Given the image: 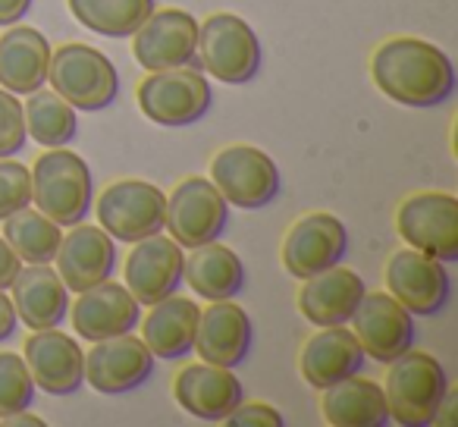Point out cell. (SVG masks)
Segmentation results:
<instances>
[{
  "label": "cell",
  "instance_id": "obj_1",
  "mask_svg": "<svg viewBox=\"0 0 458 427\" xmlns=\"http://www.w3.org/2000/svg\"><path fill=\"white\" fill-rule=\"evenodd\" d=\"M370 79L389 98L411 110H430L455 95V66L433 41L399 35L370 54Z\"/></svg>",
  "mask_w": 458,
  "mask_h": 427
},
{
  "label": "cell",
  "instance_id": "obj_2",
  "mask_svg": "<svg viewBox=\"0 0 458 427\" xmlns=\"http://www.w3.org/2000/svg\"><path fill=\"white\" fill-rule=\"evenodd\" d=\"M95 183L82 154L47 148L32 167V201L57 226H76L89 218Z\"/></svg>",
  "mask_w": 458,
  "mask_h": 427
},
{
  "label": "cell",
  "instance_id": "obj_3",
  "mask_svg": "<svg viewBox=\"0 0 458 427\" xmlns=\"http://www.w3.org/2000/svg\"><path fill=\"white\" fill-rule=\"evenodd\" d=\"M47 85L76 110L98 114L116 101L120 73H116L114 60L98 47L70 41V45H60L57 51H51Z\"/></svg>",
  "mask_w": 458,
  "mask_h": 427
},
{
  "label": "cell",
  "instance_id": "obj_4",
  "mask_svg": "<svg viewBox=\"0 0 458 427\" xmlns=\"http://www.w3.org/2000/svg\"><path fill=\"white\" fill-rule=\"evenodd\" d=\"M445 389H449V380H445L439 358H433L430 352H402L399 358L389 362L386 383H383L389 421L402 427L433 424L437 406Z\"/></svg>",
  "mask_w": 458,
  "mask_h": 427
},
{
  "label": "cell",
  "instance_id": "obj_5",
  "mask_svg": "<svg viewBox=\"0 0 458 427\" xmlns=\"http://www.w3.org/2000/svg\"><path fill=\"white\" fill-rule=\"evenodd\" d=\"M198 66L223 85H245L261 70V41L255 29L233 13H214L198 22Z\"/></svg>",
  "mask_w": 458,
  "mask_h": 427
},
{
  "label": "cell",
  "instance_id": "obj_6",
  "mask_svg": "<svg viewBox=\"0 0 458 427\" xmlns=\"http://www.w3.org/2000/svg\"><path fill=\"white\" fill-rule=\"evenodd\" d=\"M210 183L233 208L261 210L280 198L283 173L258 145H229L210 160Z\"/></svg>",
  "mask_w": 458,
  "mask_h": 427
},
{
  "label": "cell",
  "instance_id": "obj_7",
  "mask_svg": "<svg viewBox=\"0 0 458 427\" xmlns=\"http://www.w3.org/2000/svg\"><path fill=\"white\" fill-rule=\"evenodd\" d=\"M139 110L151 123L166 129L191 126L210 110V85L198 66H173V70L148 73L139 85Z\"/></svg>",
  "mask_w": 458,
  "mask_h": 427
},
{
  "label": "cell",
  "instance_id": "obj_8",
  "mask_svg": "<svg viewBox=\"0 0 458 427\" xmlns=\"http://www.w3.org/2000/svg\"><path fill=\"white\" fill-rule=\"evenodd\" d=\"M395 230L408 249L437 261H458V198L452 192H414L395 208Z\"/></svg>",
  "mask_w": 458,
  "mask_h": 427
},
{
  "label": "cell",
  "instance_id": "obj_9",
  "mask_svg": "<svg viewBox=\"0 0 458 427\" xmlns=\"http://www.w3.org/2000/svg\"><path fill=\"white\" fill-rule=\"evenodd\" d=\"M229 224V204L216 185L204 176H189L166 195L164 230L182 249H198L223 236Z\"/></svg>",
  "mask_w": 458,
  "mask_h": 427
},
{
  "label": "cell",
  "instance_id": "obj_10",
  "mask_svg": "<svg viewBox=\"0 0 458 427\" xmlns=\"http://www.w3.org/2000/svg\"><path fill=\"white\" fill-rule=\"evenodd\" d=\"M95 214L110 236L132 245L164 233L166 195L148 179H116L101 192Z\"/></svg>",
  "mask_w": 458,
  "mask_h": 427
},
{
  "label": "cell",
  "instance_id": "obj_11",
  "mask_svg": "<svg viewBox=\"0 0 458 427\" xmlns=\"http://www.w3.org/2000/svg\"><path fill=\"white\" fill-rule=\"evenodd\" d=\"M383 283H386V293L405 312L420 314V318L439 314L449 305L452 295V280L445 264L418 249H408V245L386 261Z\"/></svg>",
  "mask_w": 458,
  "mask_h": 427
},
{
  "label": "cell",
  "instance_id": "obj_12",
  "mask_svg": "<svg viewBox=\"0 0 458 427\" xmlns=\"http://www.w3.org/2000/svg\"><path fill=\"white\" fill-rule=\"evenodd\" d=\"M198 20L189 10L164 7L151 10L145 22L132 32V57L148 73L173 66H198Z\"/></svg>",
  "mask_w": 458,
  "mask_h": 427
},
{
  "label": "cell",
  "instance_id": "obj_13",
  "mask_svg": "<svg viewBox=\"0 0 458 427\" xmlns=\"http://www.w3.org/2000/svg\"><path fill=\"white\" fill-rule=\"evenodd\" d=\"M345 252H349V230L343 220L327 210H311L289 226L283 239V268L295 280H308L343 261Z\"/></svg>",
  "mask_w": 458,
  "mask_h": 427
},
{
  "label": "cell",
  "instance_id": "obj_14",
  "mask_svg": "<svg viewBox=\"0 0 458 427\" xmlns=\"http://www.w3.org/2000/svg\"><path fill=\"white\" fill-rule=\"evenodd\" d=\"M154 374V355L132 333L91 343L85 352V383L101 396H120L145 387Z\"/></svg>",
  "mask_w": 458,
  "mask_h": 427
},
{
  "label": "cell",
  "instance_id": "obj_15",
  "mask_svg": "<svg viewBox=\"0 0 458 427\" xmlns=\"http://www.w3.org/2000/svg\"><path fill=\"white\" fill-rule=\"evenodd\" d=\"M349 324L364 355L380 364H389L414 346L411 312H405L389 293H364Z\"/></svg>",
  "mask_w": 458,
  "mask_h": 427
},
{
  "label": "cell",
  "instance_id": "obj_16",
  "mask_svg": "<svg viewBox=\"0 0 458 427\" xmlns=\"http://www.w3.org/2000/svg\"><path fill=\"white\" fill-rule=\"evenodd\" d=\"M22 358L29 364L35 387L51 396H72L82 389L85 380V352L76 337L60 333V327L51 330H35L26 339Z\"/></svg>",
  "mask_w": 458,
  "mask_h": 427
},
{
  "label": "cell",
  "instance_id": "obj_17",
  "mask_svg": "<svg viewBox=\"0 0 458 427\" xmlns=\"http://www.w3.org/2000/svg\"><path fill=\"white\" fill-rule=\"evenodd\" d=\"M255 339V327L245 308L233 299L208 302V308L198 312V330L191 349L201 355V362L220 364V368H239L245 364Z\"/></svg>",
  "mask_w": 458,
  "mask_h": 427
},
{
  "label": "cell",
  "instance_id": "obj_18",
  "mask_svg": "<svg viewBox=\"0 0 458 427\" xmlns=\"http://www.w3.org/2000/svg\"><path fill=\"white\" fill-rule=\"evenodd\" d=\"M173 399L179 402L182 412H189L191 418L216 421L226 418L239 402L245 399V387L233 368H220V364H185L176 377H173Z\"/></svg>",
  "mask_w": 458,
  "mask_h": 427
},
{
  "label": "cell",
  "instance_id": "obj_19",
  "mask_svg": "<svg viewBox=\"0 0 458 427\" xmlns=\"http://www.w3.org/2000/svg\"><path fill=\"white\" fill-rule=\"evenodd\" d=\"M182 245L173 243L170 236L154 233L139 239L126 258V289L139 305H154L182 286Z\"/></svg>",
  "mask_w": 458,
  "mask_h": 427
},
{
  "label": "cell",
  "instance_id": "obj_20",
  "mask_svg": "<svg viewBox=\"0 0 458 427\" xmlns=\"http://www.w3.org/2000/svg\"><path fill=\"white\" fill-rule=\"evenodd\" d=\"M72 330L89 343L120 333H132L141 320V305L126 289V283L104 280L91 289H82L76 305H70Z\"/></svg>",
  "mask_w": 458,
  "mask_h": 427
},
{
  "label": "cell",
  "instance_id": "obj_21",
  "mask_svg": "<svg viewBox=\"0 0 458 427\" xmlns=\"http://www.w3.org/2000/svg\"><path fill=\"white\" fill-rule=\"evenodd\" d=\"M57 274L66 283V289L82 293L98 283L110 280L116 268V243L104 226L91 224H76L70 226L57 249Z\"/></svg>",
  "mask_w": 458,
  "mask_h": 427
},
{
  "label": "cell",
  "instance_id": "obj_22",
  "mask_svg": "<svg viewBox=\"0 0 458 427\" xmlns=\"http://www.w3.org/2000/svg\"><path fill=\"white\" fill-rule=\"evenodd\" d=\"M364 364H368V355L345 324L320 327L299 352V374L314 389H327L345 377L361 374Z\"/></svg>",
  "mask_w": 458,
  "mask_h": 427
},
{
  "label": "cell",
  "instance_id": "obj_23",
  "mask_svg": "<svg viewBox=\"0 0 458 427\" xmlns=\"http://www.w3.org/2000/svg\"><path fill=\"white\" fill-rule=\"evenodd\" d=\"M10 299L29 330H51L70 314V289L51 264H22L10 283Z\"/></svg>",
  "mask_w": 458,
  "mask_h": 427
},
{
  "label": "cell",
  "instance_id": "obj_24",
  "mask_svg": "<svg viewBox=\"0 0 458 427\" xmlns=\"http://www.w3.org/2000/svg\"><path fill=\"white\" fill-rule=\"evenodd\" d=\"M301 283L305 286L299 289V312L314 327L349 324L361 295L368 293L361 277L343 264H333V268L320 270Z\"/></svg>",
  "mask_w": 458,
  "mask_h": 427
},
{
  "label": "cell",
  "instance_id": "obj_25",
  "mask_svg": "<svg viewBox=\"0 0 458 427\" xmlns=\"http://www.w3.org/2000/svg\"><path fill=\"white\" fill-rule=\"evenodd\" d=\"M51 41L32 26H7L0 35V89L13 95H32L47 85Z\"/></svg>",
  "mask_w": 458,
  "mask_h": 427
},
{
  "label": "cell",
  "instance_id": "obj_26",
  "mask_svg": "<svg viewBox=\"0 0 458 427\" xmlns=\"http://www.w3.org/2000/svg\"><path fill=\"white\" fill-rule=\"evenodd\" d=\"M148 318L141 320V339L160 362H176L191 352L198 330V302L185 295H166V299L148 305Z\"/></svg>",
  "mask_w": 458,
  "mask_h": 427
},
{
  "label": "cell",
  "instance_id": "obj_27",
  "mask_svg": "<svg viewBox=\"0 0 458 427\" xmlns=\"http://www.w3.org/2000/svg\"><path fill=\"white\" fill-rule=\"evenodd\" d=\"M320 412L333 427H386L389 406L386 393L377 380L352 374L333 387L320 389Z\"/></svg>",
  "mask_w": 458,
  "mask_h": 427
},
{
  "label": "cell",
  "instance_id": "obj_28",
  "mask_svg": "<svg viewBox=\"0 0 458 427\" xmlns=\"http://www.w3.org/2000/svg\"><path fill=\"white\" fill-rule=\"evenodd\" d=\"M182 277L191 286V293L208 302L236 299L245 289V264L233 249L214 243L189 249V258L182 264Z\"/></svg>",
  "mask_w": 458,
  "mask_h": 427
},
{
  "label": "cell",
  "instance_id": "obj_29",
  "mask_svg": "<svg viewBox=\"0 0 458 427\" xmlns=\"http://www.w3.org/2000/svg\"><path fill=\"white\" fill-rule=\"evenodd\" d=\"M10 249L20 255L22 264H51L57 258L60 239H64V226H57L51 218H45L38 208L32 210V204L20 208L16 214L0 220Z\"/></svg>",
  "mask_w": 458,
  "mask_h": 427
},
{
  "label": "cell",
  "instance_id": "obj_30",
  "mask_svg": "<svg viewBox=\"0 0 458 427\" xmlns=\"http://www.w3.org/2000/svg\"><path fill=\"white\" fill-rule=\"evenodd\" d=\"M26 114V135L45 148H66L79 135V116L76 107L66 104L57 91H32L29 101L22 104Z\"/></svg>",
  "mask_w": 458,
  "mask_h": 427
},
{
  "label": "cell",
  "instance_id": "obj_31",
  "mask_svg": "<svg viewBox=\"0 0 458 427\" xmlns=\"http://www.w3.org/2000/svg\"><path fill=\"white\" fill-rule=\"evenodd\" d=\"M89 32L104 38H132V32L151 16L154 0H66Z\"/></svg>",
  "mask_w": 458,
  "mask_h": 427
},
{
  "label": "cell",
  "instance_id": "obj_32",
  "mask_svg": "<svg viewBox=\"0 0 458 427\" xmlns=\"http://www.w3.org/2000/svg\"><path fill=\"white\" fill-rule=\"evenodd\" d=\"M32 402L35 380L29 374L26 358L16 352H0V418L32 408Z\"/></svg>",
  "mask_w": 458,
  "mask_h": 427
},
{
  "label": "cell",
  "instance_id": "obj_33",
  "mask_svg": "<svg viewBox=\"0 0 458 427\" xmlns=\"http://www.w3.org/2000/svg\"><path fill=\"white\" fill-rule=\"evenodd\" d=\"M32 204V170L20 160L0 158V220Z\"/></svg>",
  "mask_w": 458,
  "mask_h": 427
},
{
  "label": "cell",
  "instance_id": "obj_34",
  "mask_svg": "<svg viewBox=\"0 0 458 427\" xmlns=\"http://www.w3.org/2000/svg\"><path fill=\"white\" fill-rule=\"evenodd\" d=\"M26 114L13 91L0 89V158H16L26 148Z\"/></svg>",
  "mask_w": 458,
  "mask_h": 427
},
{
  "label": "cell",
  "instance_id": "obj_35",
  "mask_svg": "<svg viewBox=\"0 0 458 427\" xmlns=\"http://www.w3.org/2000/svg\"><path fill=\"white\" fill-rule=\"evenodd\" d=\"M223 424L229 427H283L286 418L283 412H276L270 402H239L233 412L223 418Z\"/></svg>",
  "mask_w": 458,
  "mask_h": 427
},
{
  "label": "cell",
  "instance_id": "obj_36",
  "mask_svg": "<svg viewBox=\"0 0 458 427\" xmlns=\"http://www.w3.org/2000/svg\"><path fill=\"white\" fill-rule=\"evenodd\" d=\"M22 261L20 255H16L13 249H10V243L4 236H0V289H10V283L16 280V274H20Z\"/></svg>",
  "mask_w": 458,
  "mask_h": 427
},
{
  "label": "cell",
  "instance_id": "obj_37",
  "mask_svg": "<svg viewBox=\"0 0 458 427\" xmlns=\"http://www.w3.org/2000/svg\"><path fill=\"white\" fill-rule=\"evenodd\" d=\"M16 324H20V318H16L13 299L7 295V289H0V343L13 337V333H16Z\"/></svg>",
  "mask_w": 458,
  "mask_h": 427
},
{
  "label": "cell",
  "instance_id": "obj_38",
  "mask_svg": "<svg viewBox=\"0 0 458 427\" xmlns=\"http://www.w3.org/2000/svg\"><path fill=\"white\" fill-rule=\"evenodd\" d=\"M32 10V0H0V26H16Z\"/></svg>",
  "mask_w": 458,
  "mask_h": 427
},
{
  "label": "cell",
  "instance_id": "obj_39",
  "mask_svg": "<svg viewBox=\"0 0 458 427\" xmlns=\"http://www.w3.org/2000/svg\"><path fill=\"white\" fill-rule=\"evenodd\" d=\"M0 424H4V427H45V421H41L38 414L29 412V408H22V412L7 414V418H0Z\"/></svg>",
  "mask_w": 458,
  "mask_h": 427
}]
</instances>
